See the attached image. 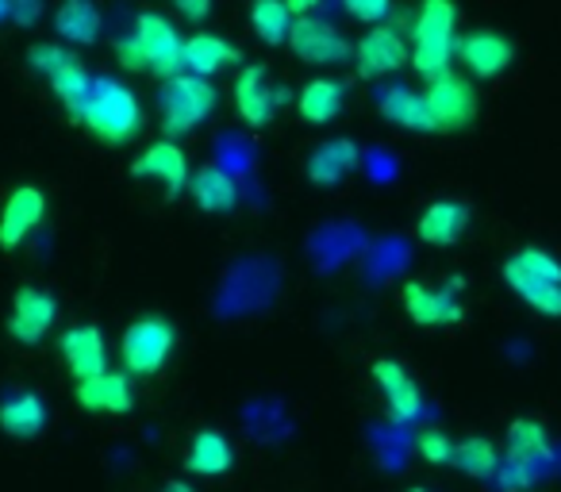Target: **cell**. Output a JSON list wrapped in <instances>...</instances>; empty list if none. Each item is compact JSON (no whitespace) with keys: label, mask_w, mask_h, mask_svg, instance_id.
Returning a JSON list of instances; mask_svg holds the SVG:
<instances>
[{"label":"cell","mask_w":561,"mask_h":492,"mask_svg":"<svg viewBox=\"0 0 561 492\" xmlns=\"http://www.w3.org/2000/svg\"><path fill=\"white\" fill-rule=\"evenodd\" d=\"M297 24V16L289 12L285 0H254L250 4V27L262 43L277 47V43H289V32Z\"/></svg>","instance_id":"30"},{"label":"cell","mask_w":561,"mask_h":492,"mask_svg":"<svg viewBox=\"0 0 561 492\" xmlns=\"http://www.w3.org/2000/svg\"><path fill=\"white\" fill-rule=\"evenodd\" d=\"M377 112H381L392 127H404V131H415V135L438 131L435 119H431L427 101H423V93H415V89H408V85H381L377 89Z\"/></svg>","instance_id":"20"},{"label":"cell","mask_w":561,"mask_h":492,"mask_svg":"<svg viewBox=\"0 0 561 492\" xmlns=\"http://www.w3.org/2000/svg\"><path fill=\"white\" fill-rule=\"evenodd\" d=\"M131 173L135 178L162 181L165 196H181L188 188V181H193V173H188V155L181 150V142H173V139L150 142L131 162Z\"/></svg>","instance_id":"15"},{"label":"cell","mask_w":561,"mask_h":492,"mask_svg":"<svg viewBox=\"0 0 561 492\" xmlns=\"http://www.w3.org/2000/svg\"><path fill=\"white\" fill-rule=\"evenodd\" d=\"M178 331L162 316H142L119 339V358H124L127 377H154L162 374V366L170 362Z\"/></svg>","instance_id":"6"},{"label":"cell","mask_w":561,"mask_h":492,"mask_svg":"<svg viewBox=\"0 0 561 492\" xmlns=\"http://www.w3.org/2000/svg\"><path fill=\"white\" fill-rule=\"evenodd\" d=\"M289 47L305 66H343L354 58V43L346 39L335 24L316 20V16H300L297 24H293Z\"/></svg>","instance_id":"9"},{"label":"cell","mask_w":561,"mask_h":492,"mask_svg":"<svg viewBox=\"0 0 561 492\" xmlns=\"http://www.w3.org/2000/svg\"><path fill=\"white\" fill-rule=\"evenodd\" d=\"M188 193H193L196 208L208 211V216H227V211L239 208V185L219 165H201L188 181Z\"/></svg>","instance_id":"24"},{"label":"cell","mask_w":561,"mask_h":492,"mask_svg":"<svg viewBox=\"0 0 561 492\" xmlns=\"http://www.w3.org/2000/svg\"><path fill=\"white\" fill-rule=\"evenodd\" d=\"M450 466H458L466 477H477V481H489V477L500 473V466H504V458H500L496 443L484 435H469L461 438V443H454V461Z\"/></svg>","instance_id":"29"},{"label":"cell","mask_w":561,"mask_h":492,"mask_svg":"<svg viewBox=\"0 0 561 492\" xmlns=\"http://www.w3.org/2000/svg\"><path fill=\"white\" fill-rule=\"evenodd\" d=\"M58 354H62L66 369L73 374V381H89V377L108 369V343L104 331L93 323H73L58 335Z\"/></svg>","instance_id":"13"},{"label":"cell","mask_w":561,"mask_h":492,"mask_svg":"<svg viewBox=\"0 0 561 492\" xmlns=\"http://www.w3.org/2000/svg\"><path fill=\"white\" fill-rule=\"evenodd\" d=\"M358 165H362V147L354 139H346V135H339V139L320 142V147L308 155L305 173L312 185L335 188V185H343Z\"/></svg>","instance_id":"18"},{"label":"cell","mask_w":561,"mask_h":492,"mask_svg":"<svg viewBox=\"0 0 561 492\" xmlns=\"http://www.w3.org/2000/svg\"><path fill=\"white\" fill-rule=\"evenodd\" d=\"M415 450H420V458L431 461V466H450L454 461V438L443 435V431H423V435L415 438Z\"/></svg>","instance_id":"32"},{"label":"cell","mask_w":561,"mask_h":492,"mask_svg":"<svg viewBox=\"0 0 561 492\" xmlns=\"http://www.w3.org/2000/svg\"><path fill=\"white\" fill-rule=\"evenodd\" d=\"M78 124H85L108 147H124L142 131V104L124 81L93 78V93H89Z\"/></svg>","instance_id":"4"},{"label":"cell","mask_w":561,"mask_h":492,"mask_svg":"<svg viewBox=\"0 0 561 492\" xmlns=\"http://www.w3.org/2000/svg\"><path fill=\"white\" fill-rule=\"evenodd\" d=\"M188 473L196 477H224L227 469L234 466V450L231 443H227L224 431L216 427H201L193 435V443H188Z\"/></svg>","instance_id":"26"},{"label":"cell","mask_w":561,"mask_h":492,"mask_svg":"<svg viewBox=\"0 0 561 492\" xmlns=\"http://www.w3.org/2000/svg\"><path fill=\"white\" fill-rule=\"evenodd\" d=\"M55 32L58 43L66 47H89L101 39L104 32V12L96 0H62L55 12Z\"/></svg>","instance_id":"22"},{"label":"cell","mask_w":561,"mask_h":492,"mask_svg":"<svg viewBox=\"0 0 561 492\" xmlns=\"http://www.w3.org/2000/svg\"><path fill=\"white\" fill-rule=\"evenodd\" d=\"M423 101L431 108V119H435L438 131H466L477 119V89L469 78L446 70L438 78L427 81L423 89Z\"/></svg>","instance_id":"7"},{"label":"cell","mask_w":561,"mask_h":492,"mask_svg":"<svg viewBox=\"0 0 561 492\" xmlns=\"http://www.w3.org/2000/svg\"><path fill=\"white\" fill-rule=\"evenodd\" d=\"M408 492H427V489H408Z\"/></svg>","instance_id":"38"},{"label":"cell","mask_w":561,"mask_h":492,"mask_svg":"<svg viewBox=\"0 0 561 492\" xmlns=\"http://www.w3.org/2000/svg\"><path fill=\"white\" fill-rule=\"evenodd\" d=\"M47 427V404L39 392H12L0 404V431L9 438H39Z\"/></svg>","instance_id":"25"},{"label":"cell","mask_w":561,"mask_h":492,"mask_svg":"<svg viewBox=\"0 0 561 492\" xmlns=\"http://www.w3.org/2000/svg\"><path fill=\"white\" fill-rule=\"evenodd\" d=\"M78 404L96 415H127L135 408L131 377L119 369H104L89 381H78Z\"/></svg>","instance_id":"19"},{"label":"cell","mask_w":561,"mask_h":492,"mask_svg":"<svg viewBox=\"0 0 561 492\" xmlns=\"http://www.w3.org/2000/svg\"><path fill=\"white\" fill-rule=\"evenodd\" d=\"M343 104H346V89L339 85V81H331V78H312L297 93L300 116H305L308 124H316V127L331 124V119L343 112Z\"/></svg>","instance_id":"27"},{"label":"cell","mask_w":561,"mask_h":492,"mask_svg":"<svg viewBox=\"0 0 561 492\" xmlns=\"http://www.w3.org/2000/svg\"><path fill=\"white\" fill-rule=\"evenodd\" d=\"M458 62L469 78H500L515 62V43L492 27H481V32H469L458 39Z\"/></svg>","instance_id":"12"},{"label":"cell","mask_w":561,"mask_h":492,"mask_svg":"<svg viewBox=\"0 0 561 492\" xmlns=\"http://www.w3.org/2000/svg\"><path fill=\"white\" fill-rule=\"evenodd\" d=\"M47 219V196L35 185H16L0 208V251H16L20 242Z\"/></svg>","instance_id":"14"},{"label":"cell","mask_w":561,"mask_h":492,"mask_svg":"<svg viewBox=\"0 0 561 492\" xmlns=\"http://www.w3.org/2000/svg\"><path fill=\"white\" fill-rule=\"evenodd\" d=\"M170 4H173V9H178L185 20H193V24L208 20V12H211V0H170Z\"/></svg>","instance_id":"34"},{"label":"cell","mask_w":561,"mask_h":492,"mask_svg":"<svg viewBox=\"0 0 561 492\" xmlns=\"http://www.w3.org/2000/svg\"><path fill=\"white\" fill-rule=\"evenodd\" d=\"M550 458V435L538 420H512L507 423V461L538 469V461Z\"/></svg>","instance_id":"28"},{"label":"cell","mask_w":561,"mask_h":492,"mask_svg":"<svg viewBox=\"0 0 561 492\" xmlns=\"http://www.w3.org/2000/svg\"><path fill=\"white\" fill-rule=\"evenodd\" d=\"M343 9L351 20H358V24H385V16L392 12V0H343Z\"/></svg>","instance_id":"33"},{"label":"cell","mask_w":561,"mask_h":492,"mask_svg":"<svg viewBox=\"0 0 561 492\" xmlns=\"http://www.w3.org/2000/svg\"><path fill=\"white\" fill-rule=\"evenodd\" d=\"M12 16V0H0V20H9Z\"/></svg>","instance_id":"37"},{"label":"cell","mask_w":561,"mask_h":492,"mask_svg":"<svg viewBox=\"0 0 561 492\" xmlns=\"http://www.w3.org/2000/svg\"><path fill=\"white\" fill-rule=\"evenodd\" d=\"M374 381L385 397V408L397 423H415L423 412V392L415 385V377L400 366L397 358H377L374 362Z\"/></svg>","instance_id":"16"},{"label":"cell","mask_w":561,"mask_h":492,"mask_svg":"<svg viewBox=\"0 0 561 492\" xmlns=\"http://www.w3.org/2000/svg\"><path fill=\"white\" fill-rule=\"evenodd\" d=\"M504 285L538 316L561 320V262L542 247H519L504 259Z\"/></svg>","instance_id":"3"},{"label":"cell","mask_w":561,"mask_h":492,"mask_svg":"<svg viewBox=\"0 0 561 492\" xmlns=\"http://www.w3.org/2000/svg\"><path fill=\"white\" fill-rule=\"evenodd\" d=\"M219 93L208 78H196V73H178L162 85L158 93V112H162V131L170 139L188 135L204 124V119L216 112Z\"/></svg>","instance_id":"5"},{"label":"cell","mask_w":561,"mask_h":492,"mask_svg":"<svg viewBox=\"0 0 561 492\" xmlns=\"http://www.w3.org/2000/svg\"><path fill=\"white\" fill-rule=\"evenodd\" d=\"M12 12H16L20 24H27V20L39 16V0H12Z\"/></svg>","instance_id":"35"},{"label":"cell","mask_w":561,"mask_h":492,"mask_svg":"<svg viewBox=\"0 0 561 492\" xmlns=\"http://www.w3.org/2000/svg\"><path fill=\"white\" fill-rule=\"evenodd\" d=\"M55 320H58V300L50 297L47 289H39V285L16 289L12 308H9V335L16 339L20 346L43 343V339L55 331Z\"/></svg>","instance_id":"10"},{"label":"cell","mask_w":561,"mask_h":492,"mask_svg":"<svg viewBox=\"0 0 561 492\" xmlns=\"http://www.w3.org/2000/svg\"><path fill=\"white\" fill-rule=\"evenodd\" d=\"M50 89H55V96L62 101V108L78 119L89 101V93H93V78H89V70L81 66V58H73L66 70H58L55 78H50Z\"/></svg>","instance_id":"31"},{"label":"cell","mask_w":561,"mask_h":492,"mask_svg":"<svg viewBox=\"0 0 561 492\" xmlns=\"http://www.w3.org/2000/svg\"><path fill=\"white\" fill-rule=\"evenodd\" d=\"M469 231V208L461 201H435L423 208L415 234L427 247H454Z\"/></svg>","instance_id":"23"},{"label":"cell","mask_w":561,"mask_h":492,"mask_svg":"<svg viewBox=\"0 0 561 492\" xmlns=\"http://www.w3.org/2000/svg\"><path fill=\"white\" fill-rule=\"evenodd\" d=\"M458 289H461V282H450V285H443V289L423 285V282H408L404 289H400V308H404V316L415 328H454V323L466 320Z\"/></svg>","instance_id":"8"},{"label":"cell","mask_w":561,"mask_h":492,"mask_svg":"<svg viewBox=\"0 0 561 492\" xmlns=\"http://www.w3.org/2000/svg\"><path fill=\"white\" fill-rule=\"evenodd\" d=\"M162 492H193V489H188V484L185 481H170V484H165V489Z\"/></svg>","instance_id":"36"},{"label":"cell","mask_w":561,"mask_h":492,"mask_svg":"<svg viewBox=\"0 0 561 492\" xmlns=\"http://www.w3.org/2000/svg\"><path fill=\"white\" fill-rule=\"evenodd\" d=\"M354 62H358L362 78L377 81V78L397 73L404 62H412V47H408V39L397 32V27L377 24V27H369L358 43H354Z\"/></svg>","instance_id":"11"},{"label":"cell","mask_w":561,"mask_h":492,"mask_svg":"<svg viewBox=\"0 0 561 492\" xmlns=\"http://www.w3.org/2000/svg\"><path fill=\"white\" fill-rule=\"evenodd\" d=\"M458 9L454 0H420L412 16V66L420 78H438L458 58Z\"/></svg>","instance_id":"2"},{"label":"cell","mask_w":561,"mask_h":492,"mask_svg":"<svg viewBox=\"0 0 561 492\" xmlns=\"http://www.w3.org/2000/svg\"><path fill=\"white\" fill-rule=\"evenodd\" d=\"M231 93H234V108H239L242 124H250V127H265L280 104V93L270 85V70H265L262 62L242 66Z\"/></svg>","instance_id":"17"},{"label":"cell","mask_w":561,"mask_h":492,"mask_svg":"<svg viewBox=\"0 0 561 492\" xmlns=\"http://www.w3.org/2000/svg\"><path fill=\"white\" fill-rule=\"evenodd\" d=\"M116 58L124 70L154 73V78L170 81L185 70V39L162 12H142L135 20V32L116 43Z\"/></svg>","instance_id":"1"},{"label":"cell","mask_w":561,"mask_h":492,"mask_svg":"<svg viewBox=\"0 0 561 492\" xmlns=\"http://www.w3.org/2000/svg\"><path fill=\"white\" fill-rule=\"evenodd\" d=\"M234 62H242L239 47L231 39L216 32H196L185 39V73H196V78H216V73L231 70Z\"/></svg>","instance_id":"21"}]
</instances>
